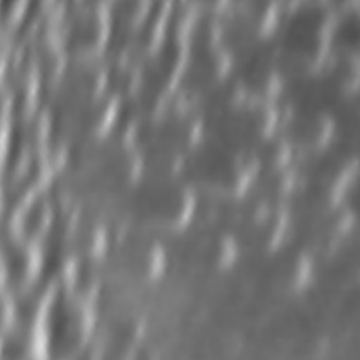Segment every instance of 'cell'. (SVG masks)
<instances>
[{
  "label": "cell",
  "instance_id": "cell-1",
  "mask_svg": "<svg viewBox=\"0 0 360 360\" xmlns=\"http://www.w3.org/2000/svg\"><path fill=\"white\" fill-rule=\"evenodd\" d=\"M53 319L51 326H53L52 339L55 340V347L59 350H69L73 347L77 330L76 312L69 300H59L53 311Z\"/></svg>",
  "mask_w": 360,
  "mask_h": 360
}]
</instances>
